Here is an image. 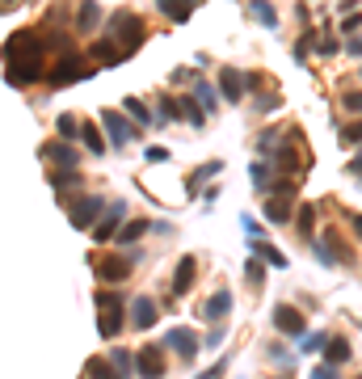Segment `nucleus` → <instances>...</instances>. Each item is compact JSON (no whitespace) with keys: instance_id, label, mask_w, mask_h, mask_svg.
I'll use <instances>...</instances> for the list:
<instances>
[{"instance_id":"1","label":"nucleus","mask_w":362,"mask_h":379,"mask_svg":"<svg viewBox=\"0 0 362 379\" xmlns=\"http://www.w3.org/2000/svg\"><path fill=\"white\" fill-rule=\"evenodd\" d=\"M5 64H9V85H34L38 76H46V60H42V38L38 30H17L5 42Z\"/></svg>"},{"instance_id":"2","label":"nucleus","mask_w":362,"mask_h":379,"mask_svg":"<svg viewBox=\"0 0 362 379\" xmlns=\"http://www.w3.org/2000/svg\"><path fill=\"white\" fill-rule=\"evenodd\" d=\"M291 211H295V177H282V182L274 186V194L266 198L262 215H266L270 224H287V220H291Z\"/></svg>"},{"instance_id":"3","label":"nucleus","mask_w":362,"mask_h":379,"mask_svg":"<svg viewBox=\"0 0 362 379\" xmlns=\"http://www.w3.org/2000/svg\"><path fill=\"white\" fill-rule=\"evenodd\" d=\"M110 38H114V42L127 51V55H131V51H139V42H143V21H139L135 13H127V9H123V13H114V17H110Z\"/></svg>"},{"instance_id":"4","label":"nucleus","mask_w":362,"mask_h":379,"mask_svg":"<svg viewBox=\"0 0 362 379\" xmlns=\"http://www.w3.org/2000/svg\"><path fill=\"white\" fill-rule=\"evenodd\" d=\"M123 299L118 295H110V291H101L97 295V329H101V337H118V329H123Z\"/></svg>"},{"instance_id":"5","label":"nucleus","mask_w":362,"mask_h":379,"mask_svg":"<svg viewBox=\"0 0 362 379\" xmlns=\"http://www.w3.org/2000/svg\"><path fill=\"white\" fill-rule=\"evenodd\" d=\"M123 220H127V206H123V202H110L106 211H101V220L93 224V240H97V245L114 240V236H118V228H123Z\"/></svg>"},{"instance_id":"6","label":"nucleus","mask_w":362,"mask_h":379,"mask_svg":"<svg viewBox=\"0 0 362 379\" xmlns=\"http://www.w3.org/2000/svg\"><path fill=\"white\" fill-rule=\"evenodd\" d=\"M274 329L287 333V337H303V333H307V320H303L299 308H291V303H274Z\"/></svg>"},{"instance_id":"7","label":"nucleus","mask_w":362,"mask_h":379,"mask_svg":"<svg viewBox=\"0 0 362 379\" xmlns=\"http://www.w3.org/2000/svg\"><path fill=\"white\" fill-rule=\"evenodd\" d=\"M131 274V253H106L97 261V279L101 283H123Z\"/></svg>"},{"instance_id":"8","label":"nucleus","mask_w":362,"mask_h":379,"mask_svg":"<svg viewBox=\"0 0 362 379\" xmlns=\"http://www.w3.org/2000/svg\"><path fill=\"white\" fill-rule=\"evenodd\" d=\"M38 156L42 160H51V165H60V169H76V148H72V139H51V143H42L38 148Z\"/></svg>"},{"instance_id":"9","label":"nucleus","mask_w":362,"mask_h":379,"mask_svg":"<svg viewBox=\"0 0 362 379\" xmlns=\"http://www.w3.org/2000/svg\"><path fill=\"white\" fill-rule=\"evenodd\" d=\"M89 76V68H84V60H76V55H68V60H60L55 68L46 72V80L55 85V89H64V85H72V80H84Z\"/></svg>"},{"instance_id":"10","label":"nucleus","mask_w":362,"mask_h":379,"mask_svg":"<svg viewBox=\"0 0 362 379\" xmlns=\"http://www.w3.org/2000/svg\"><path fill=\"white\" fill-rule=\"evenodd\" d=\"M101 211H106V202H101V198H80V202H72L68 220H72V228H93L101 220Z\"/></svg>"},{"instance_id":"11","label":"nucleus","mask_w":362,"mask_h":379,"mask_svg":"<svg viewBox=\"0 0 362 379\" xmlns=\"http://www.w3.org/2000/svg\"><path fill=\"white\" fill-rule=\"evenodd\" d=\"M135 371L147 375V379L165 375V350H161V346H143V350L135 354Z\"/></svg>"},{"instance_id":"12","label":"nucleus","mask_w":362,"mask_h":379,"mask_svg":"<svg viewBox=\"0 0 362 379\" xmlns=\"http://www.w3.org/2000/svg\"><path fill=\"white\" fill-rule=\"evenodd\" d=\"M101 123H106V131H110L114 143H131L135 139V123H127L118 110H101Z\"/></svg>"},{"instance_id":"13","label":"nucleus","mask_w":362,"mask_h":379,"mask_svg":"<svg viewBox=\"0 0 362 379\" xmlns=\"http://www.w3.org/2000/svg\"><path fill=\"white\" fill-rule=\"evenodd\" d=\"M165 342H169V346H173V350H177L181 358H185V362H190V358L198 354V337H194V333L185 329V324H177V329H169V337H165Z\"/></svg>"},{"instance_id":"14","label":"nucleus","mask_w":362,"mask_h":379,"mask_svg":"<svg viewBox=\"0 0 362 379\" xmlns=\"http://www.w3.org/2000/svg\"><path fill=\"white\" fill-rule=\"evenodd\" d=\"M156 303H152L147 295H139L135 303H131V324H135V329H152V324H156Z\"/></svg>"},{"instance_id":"15","label":"nucleus","mask_w":362,"mask_h":379,"mask_svg":"<svg viewBox=\"0 0 362 379\" xmlns=\"http://www.w3.org/2000/svg\"><path fill=\"white\" fill-rule=\"evenodd\" d=\"M219 89H224V97H228L232 105H240V97H244V89H248V80H240V72H236V68H224V72H219Z\"/></svg>"},{"instance_id":"16","label":"nucleus","mask_w":362,"mask_h":379,"mask_svg":"<svg viewBox=\"0 0 362 379\" xmlns=\"http://www.w3.org/2000/svg\"><path fill=\"white\" fill-rule=\"evenodd\" d=\"M228 308H232V295H228V291H215L211 299L198 308V316H202V320H224V316H228Z\"/></svg>"},{"instance_id":"17","label":"nucleus","mask_w":362,"mask_h":379,"mask_svg":"<svg viewBox=\"0 0 362 379\" xmlns=\"http://www.w3.org/2000/svg\"><path fill=\"white\" fill-rule=\"evenodd\" d=\"M194 270H198L194 257H181V261H177V274H173V287H169L173 295H185V291L194 287Z\"/></svg>"},{"instance_id":"18","label":"nucleus","mask_w":362,"mask_h":379,"mask_svg":"<svg viewBox=\"0 0 362 379\" xmlns=\"http://www.w3.org/2000/svg\"><path fill=\"white\" fill-rule=\"evenodd\" d=\"M248 249H253L257 257H262L266 265H274V270H287V257H282V253H278L274 245H266L262 236H248Z\"/></svg>"},{"instance_id":"19","label":"nucleus","mask_w":362,"mask_h":379,"mask_svg":"<svg viewBox=\"0 0 362 379\" xmlns=\"http://www.w3.org/2000/svg\"><path fill=\"white\" fill-rule=\"evenodd\" d=\"M93 60H97V64H118V60H127V51H123V46L106 34V38L93 46Z\"/></svg>"},{"instance_id":"20","label":"nucleus","mask_w":362,"mask_h":379,"mask_svg":"<svg viewBox=\"0 0 362 379\" xmlns=\"http://www.w3.org/2000/svg\"><path fill=\"white\" fill-rule=\"evenodd\" d=\"M97 21H101V9L93 5V0H80V13H76V30H80V34H93V30H97Z\"/></svg>"},{"instance_id":"21","label":"nucleus","mask_w":362,"mask_h":379,"mask_svg":"<svg viewBox=\"0 0 362 379\" xmlns=\"http://www.w3.org/2000/svg\"><path fill=\"white\" fill-rule=\"evenodd\" d=\"M248 17H253V21H262L266 30H274V26H278V13H274L270 0H253V5H248Z\"/></svg>"},{"instance_id":"22","label":"nucleus","mask_w":362,"mask_h":379,"mask_svg":"<svg viewBox=\"0 0 362 379\" xmlns=\"http://www.w3.org/2000/svg\"><path fill=\"white\" fill-rule=\"evenodd\" d=\"M177 118H185V123H194V127L206 123V114L198 110V97H177Z\"/></svg>"},{"instance_id":"23","label":"nucleus","mask_w":362,"mask_h":379,"mask_svg":"<svg viewBox=\"0 0 362 379\" xmlns=\"http://www.w3.org/2000/svg\"><path fill=\"white\" fill-rule=\"evenodd\" d=\"M345 358H350V342H345V337H329V342H325V362L341 367Z\"/></svg>"},{"instance_id":"24","label":"nucleus","mask_w":362,"mask_h":379,"mask_svg":"<svg viewBox=\"0 0 362 379\" xmlns=\"http://www.w3.org/2000/svg\"><path fill=\"white\" fill-rule=\"evenodd\" d=\"M156 5H161V13L165 17H173V21H190V0H156Z\"/></svg>"},{"instance_id":"25","label":"nucleus","mask_w":362,"mask_h":379,"mask_svg":"<svg viewBox=\"0 0 362 379\" xmlns=\"http://www.w3.org/2000/svg\"><path fill=\"white\" fill-rule=\"evenodd\" d=\"M312 228H316V206L312 202H299V236L312 240Z\"/></svg>"},{"instance_id":"26","label":"nucleus","mask_w":362,"mask_h":379,"mask_svg":"<svg viewBox=\"0 0 362 379\" xmlns=\"http://www.w3.org/2000/svg\"><path fill=\"white\" fill-rule=\"evenodd\" d=\"M143 232H147V224H143V220H131V224H123V228H118V236H114V240H118V245H135Z\"/></svg>"},{"instance_id":"27","label":"nucleus","mask_w":362,"mask_h":379,"mask_svg":"<svg viewBox=\"0 0 362 379\" xmlns=\"http://www.w3.org/2000/svg\"><path fill=\"white\" fill-rule=\"evenodd\" d=\"M244 274H248V287L257 291V287H262V283H266V261H262V257H253V261L244 265Z\"/></svg>"},{"instance_id":"28","label":"nucleus","mask_w":362,"mask_h":379,"mask_svg":"<svg viewBox=\"0 0 362 379\" xmlns=\"http://www.w3.org/2000/svg\"><path fill=\"white\" fill-rule=\"evenodd\" d=\"M51 186H55V190L80 186V173H76V169H55V173H51Z\"/></svg>"},{"instance_id":"29","label":"nucleus","mask_w":362,"mask_h":379,"mask_svg":"<svg viewBox=\"0 0 362 379\" xmlns=\"http://www.w3.org/2000/svg\"><path fill=\"white\" fill-rule=\"evenodd\" d=\"M194 97H198V105H206V110H215V85L194 80Z\"/></svg>"},{"instance_id":"30","label":"nucleus","mask_w":362,"mask_h":379,"mask_svg":"<svg viewBox=\"0 0 362 379\" xmlns=\"http://www.w3.org/2000/svg\"><path fill=\"white\" fill-rule=\"evenodd\" d=\"M325 342H329L325 333H303V337H299V350H303V354H316V350H325Z\"/></svg>"},{"instance_id":"31","label":"nucleus","mask_w":362,"mask_h":379,"mask_svg":"<svg viewBox=\"0 0 362 379\" xmlns=\"http://www.w3.org/2000/svg\"><path fill=\"white\" fill-rule=\"evenodd\" d=\"M80 139H84V143H89V152H97V156L106 152V143H101V131H97V127H80Z\"/></svg>"},{"instance_id":"32","label":"nucleus","mask_w":362,"mask_h":379,"mask_svg":"<svg viewBox=\"0 0 362 379\" xmlns=\"http://www.w3.org/2000/svg\"><path fill=\"white\" fill-rule=\"evenodd\" d=\"M341 143H345V148L362 143V118H358V123H345V127H341Z\"/></svg>"},{"instance_id":"33","label":"nucleus","mask_w":362,"mask_h":379,"mask_svg":"<svg viewBox=\"0 0 362 379\" xmlns=\"http://www.w3.org/2000/svg\"><path fill=\"white\" fill-rule=\"evenodd\" d=\"M341 105H345L350 114H362V89H345L341 93Z\"/></svg>"},{"instance_id":"34","label":"nucleus","mask_w":362,"mask_h":379,"mask_svg":"<svg viewBox=\"0 0 362 379\" xmlns=\"http://www.w3.org/2000/svg\"><path fill=\"white\" fill-rule=\"evenodd\" d=\"M55 127H60V135H64V139H72V135H80V123H76L72 114H60V118H55Z\"/></svg>"},{"instance_id":"35","label":"nucleus","mask_w":362,"mask_h":379,"mask_svg":"<svg viewBox=\"0 0 362 379\" xmlns=\"http://www.w3.org/2000/svg\"><path fill=\"white\" fill-rule=\"evenodd\" d=\"M127 114H131V118H135L139 127H143V123H152V114L143 110V101H135V97H127Z\"/></svg>"},{"instance_id":"36","label":"nucleus","mask_w":362,"mask_h":379,"mask_svg":"<svg viewBox=\"0 0 362 379\" xmlns=\"http://www.w3.org/2000/svg\"><path fill=\"white\" fill-rule=\"evenodd\" d=\"M257 110H262V114L278 110V93H274V97H270V93H262V97H257Z\"/></svg>"},{"instance_id":"37","label":"nucleus","mask_w":362,"mask_h":379,"mask_svg":"<svg viewBox=\"0 0 362 379\" xmlns=\"http://www.w3.org/2000/svg\"><path fill=\"white\" fill-rule=\"evenodd\" d=\"M89 375H101V371H110V362H101V358H89V367H84ZM114 375V371H110Z\"/></svg>"},{"instance_id":"38","label":"nucleus","mask_w":362,"mask_h":379,"mask_svg":"<svg viewBox=\"0 0 362 379\" xmlns=\"http://www.w3.org/2000/svg\"><path fill=\"white\" fill-rule=\"evenodd\" d=\"M358 21H362V17L350 9V13H345V21H341V30H345V34H354V30H358Z\"/></svg>"},{"instance_id":"39","label":"nucleus","mask_w":362,"mask_h":379,"mask_svg":"<svg viewBox=\"0 0 362 379\" xmlns=\"http://www.w3.org/2000/svg\"><path fill=\"white\" fill-rule=\"evenodd\" d=\"M345 51H350V55H362V38H354V34H350V42H345Z\"/></svg>"},{"instance_id":"40","label":"nucleus","mask_w":362,"mask_h":379,"mask_svg":"<svg viewBox=\"0 0 362 379\" xmlns=\"http://www.w3.org/2000/svg\"><path fill=\"white\" fill-rule=\"evenodd\" d=\"M345 173H354V177L362 182V156H354V160H350V169H345Z\"/></svg>"},{"instance_id":"41","label":"nucleus","mask_w":362,"mask_h":379,"mask_svg":"<svg viewBox=\"0 0 362 379\" xmlns=\"http://www.w3.org/2000/svg\"><path fill=\"white\" fill-rule=\"evenodd\" d=\"M354 236L362 240V215H354Z\"/></svg>"},{"instance_id":"42","label":"nucleus","mask_w":362,"mask_h":379,"mask_svg":"<svg viewBox=\"0 0 362 379\" xmlns=\"http://www.w3.org/2000/svg\"><path fill=\"white\" fill-rule=\"evenodd\" d=\"M17 5V0H0V13H5V9H13Z\"/></svg>"},{"instance_id":"43","label":"nucleus","mask_w":362,"mask_h":379,"mask_svg":"<svg viewBox=\"0 0 362 379\" xmlns=\"http://www.w3.org/2000/svg\"><path fill=\"white\" fill-rule=\"evenodd\" d=\"M190 5H206V0H190Z\"/></svg>"}]
</instances>
